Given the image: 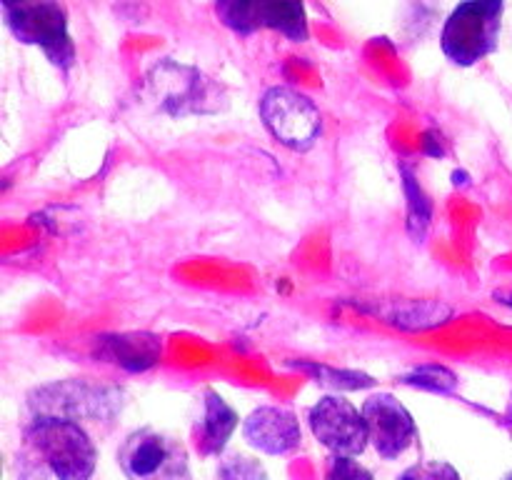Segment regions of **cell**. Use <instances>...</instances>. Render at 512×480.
Here are the masks:
<instances>
[{"label": "cell", "mask_w": 512, "mask_h": 480, "mask_svg": "<svg viewBox=\"0 0 512 480\" xmlns=\"http://www.w3.org/2000/svg\"><path fill=\"white\" fill-rule=\"evenodd\" d=\"M240 418L228 400L213 388L203 390V420H200L198 430V448L203 455H220L233 438L235 428H238Z\"/></svg>", "instance_id": "12"}, {"label": "cell", "mask_w": 512, "mask_h": 480, "mask_svg": "<svg viewBox=\"0 0 512 480\" xmlns=\"http://www.w3.org/2000/svg\"><path fill=\"white\" fill-rule=\"evenodd\" d=\"M158 105L173 115L213 113L220 108V93L198 70L183 68L175 63H163L150 75Z\"/></svg>", "instance_id": "8"}, {"label": "cell", "mask_w": 512, "mask_h": 480, "mask_svg": "<svg viewBox=\"0 0 512 480\" xmlns=\"http://www.w3.org/2000/svg\"><path fill=\"white\" fill-rule=\"evenodd\" d=\"M400 383L410 385V388H418V390H428V393H440V395H448L458 388V375L453 373L450 368L438 363H425L413 368L410 373H405L400 378Z\"/></svg>", "instance_id": "16"}, {"label": "cell", "mask_w": 512, "mask_h": 480, "mask_svg": "<svg viewBox=\"0 0 512 480\" xmlns=\"http://www.w3.org/2000/svg\"><path fill=\"white\" fill-rule=\"evenodd\" d=\"M25 445L55 480H90L98 450L83 425L65 415L40 413L25 428Z\"/></svg>", "instance_id": "1"}, {"label": "cell", "mask_w": 512, "mask_h": 480, "mask_svg": "<svg viewBox=\"0 0 512 480\" xmlns=\"http://www.w3.org/2000/svg\"><path fill=\"white\" fill-rule=\"evenodd\" d=\"M453 315V310L443 303H415L408 305H395L393 310L388 313V320L398 328L405 330H425V328H435V325L445 323V320Z\"/></svg>", "instance_id": "13"}, {"label": "cell", "mask_w": 512, "mask_h": 480, "mask_svg": "<svg viewBox=\"0 0 512 480\" xmlns=\"http://www.w3.org/2000/svg\"><path fill=\"white\" fill-rule=\"evenodd\" d=\"M400 175H403L405 195H408V233L413 235L415 243H423L425 233H428L430 215H433V205H430L428 195L420 188L408 165H400Z\"/></svg>", "instance_id": "14"}, {"label": "cell", "mask_w": 512, "mask_h": 480, "mask_svg": "<svg viewBox=\"0 0 512 480\" xmlns=\"http://www.w3.org/2000/svg\"><path fill=\"white\" fill-rule=\"evenodd\" d=\"M398 480H463V475L448 460H425V463H415L403 470Z\"/></svg>", "instance_id": "17"}, {"label": "cell", "mask_w": 512, "mask_h": 480, "mask_svg": "<svg viewBox=\"0 0 512 480\" xmlns=\"http://www.w3.org/2000/svg\"><path fill=\"white\" fill-rule=\"evenodd\" d=\"M293 368L303 370V373L313 375L318 383L330 385L335 390H363V388H373L375 380L370 375L358 373V370H340V368H330V365L323 363H308V360H300V363H290Z\"/></svg>", "instance_id": "15"}, {"label": "cell", "mask_w": 512, "mask_h": 480, "mask_svg": "<svg viewBox=\"0 0 512 480\" xmlns=\"http://www.w3.org/2000/svg\"><path fill=\"white\" fill-rule=\"evenodd\" d=\"M95 355L128 373L155 368L163 355V340L153 333H113L95 340Z\"/></svg>", "instance_id": "11"}, {"label": "cell", "mask_w": 512, "mask_h": 480, "mask_svg": "<svg viewBox=\"0 0 512 480\" xmlns=\"http://www.w3.org/2000/svg\"><path fill=\"white\" fill-rule=\"evenodd\" d=\"M505 0H463L448 15L440 33V48L460 68L480 63L498 50Z\"/></svg>", "instance_id": "2"}, {"label": "cell", "mask_w": 512, "mask_h": 480, "mask_svg": "<svg viewBox=\"0 0 512 480\" xmlns=\"http://www.w3.org/2000/svg\"><path fill=\"white\" fill-rule=\"evenodd\" d=\"M223 478L225 480H265L263 468L253 463L245 455H233L228 463L223 465Z\"/></svg>", "instance_id": "19"}, {"label": "cell", "mask_w": 512, "mask_h": 480, "mask_svg": "<svg viewBox=\"0 0 512 480\" xmlns=\"http://www.w3.org/2000/svg\"><path fill=\"white\" fill-rule=\"evenodd\" d=\"M503 480H512V470H510V473L508 475H505V478Z\"/></svg>", "instance_id": "23"}, {"label": "cell", "mask_w": 512, "mask_h": 480, "mask_svg": "<svg viewBox=\"0 0 512 480\" xmlns=\"http://www.w3.org/2000/svg\"><path fill=\"white\" fill-rule=\"evenodd\" d=\"M325 480H375L373 473L355 455H330L325 465Z\"/></svg>", "instance_id": "18"}, {"label": "cell", "mask_w": 512, "mask_h": 480, "mask_svg": "<svg viewBox=\"0 0 512 480\" xmlns=\"http://www.w3.org/2000/svg\"><path fill=\"white\" fill-rule=\"evenodd\" d=\"M495 300L503 305H508V308H512V293H495Z\"/></svg>", "instance_id": "20"}, {"label": "cell", "mask_w": 512, "mask_h": 480, "mask_svg": "<svg viewBox=\"0 0 512 480\" xmlns=\"http://www.w3.org/2000/svg\"><path fill=\"white\" fill-rule=\"evenodd\" d=\"M370 443L380 458L395 460L413 445L418 435L413 413L390 393H375L363 403Z\"/></svg>", "instance_id": "9"}, {"label": "cell", "mask_w": 512, "mask_h": 480, "mask_svg": "<svg viewBox=\"0 0 512 480\" xmlns=\"http://www.w3.org/2000/svg\"><path fill=\"white\" fill-rule=\"evenodd\" d=\"M0 3H3V8H13V5L23 3V0H0Z\"/></svg>", "instance_id": "21"}, {"label": "cell", "mask_w": 512, "mask_h": 480, "mask_svg": "<svg viewBox=\"0 0 512 480\" xmlns=\"http://www.w3.org/2000/svg\"><path fill=\"white\" fill-rule=\"evenodd\" d=\"M243 435L255 450L265 455H288L303 443V430H300L295 413L275 405H260L245 418Z\"/></svg>", "instance_id": "10"}, {"label": "cell", "mask_w": 512, "mask_h": 480, "mask_svg": "<svg viewBox=\"0 0 512 480\" xmlns=\"http://www.w3.org/2000/svg\"><path fill=\"white\" fill-rule=\"evenodd\" d=\"M308 423L315 440L333 455H360L370 443L363 410L340 395H325L308 410Z\"/></svg>", "instance_id": "7"}, {"label": "cell", "mask_w": 512, "mask_h": 480, "mask_svg": "<svg viewBox=\"0 0 512 480\" xmlns=\"http://www.w3.org/2000/svg\"><path fill=\"white\" fill-rule=\"evenodd\" d=\"M505 420H508V425H512V395H510V408H508V415H505Z\"/></svg>", "instance_id": "22"}, {"label": "cell", "mask_w": 512, "mask_h": 480, "mask_svg": "<svg viewBox=\"0 0 512 480\" xmlns=\"http://www.w3.org/2000/svg\"><path fill=\"white\" fill-rule=\"evenodd\" d=\"M260 118L280 145L290 150L313 148L323 133V115L308 95L293 88H270L260 98Z\"/></svg>", "instance_id": "5"}, {"label": "cell", "mask_w": 512, "mask_h": 480, "mask_svg": "<svg viewBox=\"0 0 512 480\" xmlns=\"http://www.w3.org/2000/svg\"><path fill=\"white\" fill-rule=\"evenodd\" d=\"M10 33L25 45H35L60 70L75 63V45L68 30V13L58 0H23L5 8Z\"/></svg>", "instance_id": "3"}, {"label": "cell", "mask_w": 512, "mask_h": 480, "mask_svg": "<svg viewBox=\"0 0 512 480\" xmlns=\"http://www.w3.org/2000/svg\"><path fill=\"white\" fill-rule=\"evenodd\" d=\"M218 20L238 35L275 30L293 43L308 40V15L303 0H218Z\"/></svg>", "instance_id": "6"}, {"label": "cell", "mask_w": 512, "mask_h": 480, "mask_svg": "<svg viewBox=\"0 0 512 480\" xmlns=\"http://www.w3.org/2000/svg\"><path fill=\"white\" fill-rule=\"evenodd\" d=\"M128 480H190L188 453L170 435L153 428L133 430L118 450Z\"/></svg>", "instance_id": "4"}]
</instances>
